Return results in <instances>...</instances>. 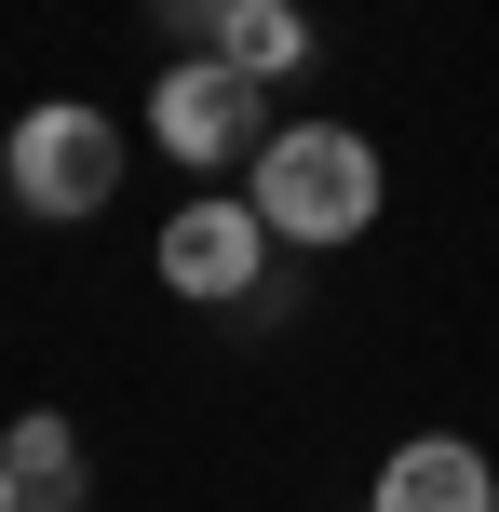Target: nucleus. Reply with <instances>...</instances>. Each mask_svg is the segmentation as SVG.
<instances>
[{
    "label": "nucleus",
    "instance_id": "obj_6",
    "mask_svg": "<svg viewBox=\"0 0 499 512\" xmlns=\"http://www.w3.org/2000/svg\"><path fill=\"white\" fill-rule=\"evenodd\" d=\"M0 472H14V512H81V486H95V459H81V432L54 405H27L0 432Z\"/></svg>",
    "mask_w": 499,
    "mask_h": 512
},
{
    "label": "nucleus",
    "instance_id": "obj_5",
    "mask_svg": "<svg viewBox=\"0 0 499 512\" xmlns=\"http://www.w3.org/2000/svg\"><path fill=\"white\" fill-rule=\"evenodd\" d=\"M365 512H499V459L473 432H405L392 459H378Z\"/></svg>",
    "mask_w": 499,
    "mask_h": 512
},
{
    "label": "nucleus",
    "instance_id": "obj_2",
    "mask_svg": "<svg viewBox=\"0 0 499 512\" xmlns=\"http://www.w3.org/2000/svg\"><path fill=\"white\" fill-rule=\"evenodd\" d=\"M0 189H14L41 230H81V216H108V189H122V122L81 95L27 108L14 135H0Z\"/></svg>",
    "mask_w": 499,
    "mask_h": 512
},
{
    "label": "nucleus",
    "instance_id": "obj_8",
    "mask_svg": "<svg viewBox=\"0 0 499 512\" xmlns=\"http://www.w3.org/2000/svg\"><path fill=\"white\" fill-rule=\"evenodd\" d=\"M162 27H176V54H216V27H230V0H162Z\"/></svg>",
    "mask_w": 499,
    "mask_h": 512
},
{
    "label": "nucleus",
    "instance_id": "obj_9",
    "mask_svg": "<svg viewBox=\"0 0 499 512\" xmlns=\"http://www.w3.org/2000/svg\"><path fill=\"white\" fill-rule=\"evenodd\" d=\"M0 512H14V472H0Z\"/></svg>",
    "mask_w": 499,
    "mask_h": 512
},
{
    "label": "nucleus",
    "instance_id": "obj_3",
    "mask_svg": "<svg viewBox=\"0 0 499 512\" xmlns=\"http://www.w3.org/2000/svg\"><path fill=\"white\" fill-rule=\"evenodd\" d=\"M270 81H243L230 54H176V68L149 81V149L162 162H189V176H230V162H257L270 149Z\"/></svg>",
    "mask_w": 499,
    "mask_h": 512
},
{
    "label": "nucleus",
    "instance_id": "obj_7",
    "mask_svg": "<svg viewBox=\"0 0 499 512\" xmlns=\"http://www.w3.org/2000/svg\"><path fill=\"white\" fill-rule=\"evenodd\" d=\"M216 54H230L243 81H297V68H311V14H297V0H230Z\"/></svg>",
    "mask_w": 499,
    "mask_h": 512
},
{
    "label": "nucleus",
    "instance_id": "obj_4",
    "mask_svg": "<svg viewBox=\"0 0 499 512\" xmlns=\"http://www.w3.org/2000/svg\"><path fill=\"white\" fill-rule=\"evenodd\" d=\"M149 256H162V297H203V310L284 297V283H270V230H257V203H243V189H203V203H176Z\"/></svg>",
    "mask_w": 499,
    "mask_h": 512
},
{
    "label": "nucleus",
    "instance_id": "obj_1",
    "mask_svg": "<svg viewBox=\"0 0 499 512\" xmlns=\"http://www.w3.org/2000/svg\"><path fill=\"white\" fill-rule=\"evenodd\" d=\"M243 203H257V230L270 243H297V256H324V243H365L378 230V203H392V176H378V135L365 122H270V149L243 162Z\"/></svg>",
    "mask_w": 499,
    "mask_h": 512
}]
</instances>
